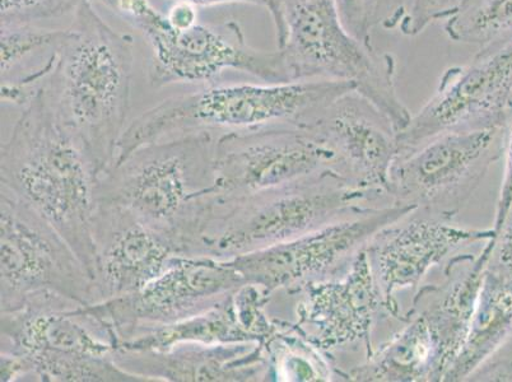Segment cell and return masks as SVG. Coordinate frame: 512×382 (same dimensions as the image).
<instances>
[{"mask_svg": "<svg viewBox=\"0 0 512 382\" xmlns=\"http://www.w3.org/2000/svg\"><path fill=\"white\" fill-rule=\"evenodd\" d=\"M133 68V37L102 20L92 0H82L40 91L100 175L113 166L127 129Z\"/></svg>", "mask_w": 512, "mask_h": 382, "instance_id": "obj_1", "label": "cell"}, {"mask_svg": "<svg viewBox=\"0 0 512 382\" xmlns=\"http://www.w3.org/2000/svg\"><path fill=\"white\" fill-rule=\"evenodd\" d=\"M0 174L3 186L64 237L95 282L93 216L100 174L40 88L23 106L11 137L2 146Z\"/></svg>", "mask_w": 512, "mask_h": 382, "instance_id": "obj_2", "label": "cell"}, {"mask_svg": "<svg viewBox=\"0 0 512 382\" xmlns=\"http://www.w3.org/2000/svg\"><path fill=\"white\" fill-rule=\"evenodd\" d=\"M392 200L356 188L334 172L248 197L199 199L184 256L230 260L272 248Z\"/></svg>", "mask_w": 512, "mask_h": 382, "instance_id": "obj_3", "label": "cell"}, {"mask_svg": "<svg viewBox=\"0 0 512 382\" xmlns=\"http://www.w3.org/2000/svg\"><path fill=\"white\" fill-rule=\"evenodd\" d=\"M352 90L356 88L351 83L334 81L208 86L190 95L165 100L133 120L120 139L113 166L136 149L174 133L309 128L334 100Z\"/></svg>", "mask_w": 512, "mask_h": 382, "instance_id": "obj_4", "label": "cell"}, {"mask_svg": "<svg viewBox=\"0 0 512 382\" xmlns=\"http://www.w3.org/2000/svg\"><path fill=\"white\" fill-rule=\"evenodd\" d=\"M271 17L291 81L351 83L398 133L407 127L412 115L395 86L393 55L349 34L334 0H273Z\"/></svg>", "mask_w": 512, "mask_h": 382, "instance_id": "obj_5", "label": "cell"}, {"mask_svg": "<svg viewBox=\"0 0 512 382\" xmlns=\"http://www.w3.org/2000/svg\"><path fill=\"white\" fill-rule=\"evenodd\" d=\"M216 143L211 132L200 130L146 144L102 172L97 202L127 209L181 255L197 200L214 184Z\"/></svg>", "mask_w": 512, "mask_h": 382, "instance_id": "obj_6", "label": "cell"}, {"mask_svg": "<svg viewBox=\"0 0 512 382\" xmlns=\"http://www.w3.org/2000/svg\"><path fill=\"white\" fill-rule=\"evenodd\" d=\"M133 29L151 49L148 79L152 87L208 85L227 71L248 74L263 83L292 82L281 50L254 49L239 22L197 23L178 30L150 0H99Z\"/></svg>", "mask_w": 512, "mask_h": 382, "instance_id": "obj_7", "label": "cell"}, {"mask_svg": "<svg viewBox=\"0 0 512 382\" xmlns=\"http://www.w3.org/2000/svg\"><path fill=\"white\" fill-rule=\"evenodd\" d=\"M0 193L2 314L44 297L96 304L95 282L71 245L13 191Z\"/></svg>", "mask_w": 512, "mask_h": 382, "instance_id": "obj_8", "label": "cell"}, {"mask_svg": "<svg viewBox=\"0 0 512 382\" xmlns=\"http://www.w3.org/2000/svg\"><path fill=\"white\" fill-rule=\"evenodd\" d=\"M506 128L444 133L398 153L390 170L389 198L455 220L493 163L504 157Z\"/></svg>", "mask_w": 512, "mask_h": 382, "instance_id": "obj_9", "label": "cell"}, {"mask_svg": "<svg viewBox=\"0 0 512 382\" xmlns=\"http://www.w3.org/2000/svg\"><path fill=\"white\" fill-rule=\"evenodd\" d=\"M244 284L228 260L176 255L165 272L142 290L85 309L118 347L148 330L203 314Z\"/></svg>", "mask_w": 512, "mask_h": 382, "instance_id": "obj_10", "label": "cell"}, {"mask_svg": "<svg viewBox=\"0 0 512 382\" xmlns=\"http://www.w3.org/2000/svg\"><path fill=\"white\" fill-rule=\"evenodd\" d=\"M413 208L398 203L370 209L360 216L319 228L295 240L230 259L244 281L271 293L299 295L309 284L347 272L372 237Z\"/></svg>", "mask_w": 512, "mask_h": 382, "instance_id": "obj_11", "label": "cell"}, {"mask_svg": "<svg viewBox=\"0 0 512 382\" xmlns=\"http://www.w3.org/2000/svg\"><path fill=\"white\" fill-rule=\"evenodd\" d=\"M511 115L512 40L446 69L434 95L398 133L399 153L444 133L507 127Z\"/></svg>", "mask_w": 512, "mask_h": 382, "instance_id": "obj_12", "label": "cell"}, {"mask_svg": "<svg viewBox=\"0 0 512 382\" xmlns=\"http://www.w3.org/2000/svg\"><path fill=\"white\" fill-rule=\"evenodd\" d=\"M333 163L332 153L310 129L235 130L217 139L214 184L204 195L244 198L334 172Z\"/></svg>", "mask_w": 512, "mask_h": 382, "instance_id": "obj_13", "label": "cell"}, {"mask_svg": "<svg viewBox=\"0 0 512 382\" xmlns=\"http://www.w3.org/2000/svg\"><path fill=\"white\" fill-rule=\"evenodd\" d=\"M493 237V228L459 226L454 220L418 209L381 228L365 250L390 318L404 320L397 300L399 292H417L431 269L445 265L468 246Z\"/></svg>", "mask_w": 512, "mask_h": 382, "instance_id": "obj_14", "label": "cell"}, {"mask_svg": "<svg viewBox=\"0 0 512 382\" xmlns=\"http://www.w3.org/2000/svg\"><path fill=\"white\" fill-rule=\"evenodd\" d=\"M402 329L360 365L337 367L338 381L444 382L462 349L465 329L439 298L417 296Z\"/></svg>", "mask_w": 512, "mask_h": 382, "instance_id": "obj_15", "label": "cell"}, {"mask_svg": "<svg viewBox=\"0 0 512 382\" xmlns=\"http://www.w3.org/2000/svg\"><path fill=\"white\" fill-rule=\"evenodd\" d=\"M299 296L292 324L329 358L361 348L370 356L376 325L390 319L366 250L343 276L309 284Z\"/></svg>", "mask_w": 512, "mask_h": 382, "instance_id": "obj_16", "label": "cell"}, {"mask_svg": "<svg viewBox=\"0 0 512 382\" xmlns=\"http://www.w3.org/2000/svg\"><path fill=\"white\" fill-rule=\"evenodd\" d=\"M307 129L332 153L335 175L367 193L392 200L388 186L399 153L398 130L379 107L357 91H348Z\"/></svg>", "mask_w": 512, "mask_h": 382, "instance_id": "obj_17", "label": "cell"}, {"mask_svg": "<svg viewBox=\"0 0 512 382\" xmlns=\"http://www.w3.org/2000/svg\"><path fill=\"white\" fill-rule=\"evenodd\" d=\"M93 241L96 304L142 290L179 255L167 237L114 204L97 202Z\"/></svg>", "mask_w": 512, "mask_h": 382, "instance_id": "obj_18", "label": "cell"}, {"mask_svg": "<svg viewBox=\"0 0 512 382\" xmlns=\"http://www.w3.org/2000/svg\"><path fill=\"white\" fill-rule=\"evenodd\" d=\"M114 360L123 370L147 382L269 381L263 344L183 343L167 351L115 348Z\"/></svg>", "mask_w": 512, "mask_h": 382, "instance_id": "obj_19", "label": "cell"}, {"mask_svg": "<svg viewBox=\"0 0 512 382\" xmlns=\"http://www.w3.org/2000/svg\"><path fill=\"white\" fill-rule=\"evenodd\" d=\"M272 295L246 283L213 309L179 323L160 326L119 344L132 351H167L183 343L241 344L267 342L277 328L265 307Z\"/></svg>", "mask_w": 512, "mask_h": 382, "instance_id": "obj_20", "label": "cell"}, {"mask_svg": "<svg viewBox=\"0 0 512 382\" xmlns=\"http://www.w3.org/2000/svg\"><path fill=\"white\" fill-rule=\"evenodd\" d=\"M2 101L26 106L53 71L67 30L37 25H2Z\"/></svg>", "mask_w": 512, "mask_h": 382, "instance_id": "obj_21", "label": "cell"}, {"mask_svg": "<svg viewBox=\"0 0 512 382\" xmlns=\"http://www.w3.org/2000/svg\"><path fill=\"white\" fill-rule=\"evenodd\" d=\"M512 339V287L484 270L467 337L444 382L469 381Z\"/></svg>", "mask_w": 512, "mask_h": 382, "instance_id": "obj_22", "label": "cell"}, {"mask_svg": "<svg viewBox=\"0 0 512 382\" xmlns=\"http://www.w3.org/2000/svg\"><path fill=\"white\" fill-rule=\"evenodd\" d=\"M277 328L263 344L269 381H338L332 358L309 342L292 323L276 320Z\"/></svg>", "mask_w": 512, "mask_h": 382, "instance_id": "obj_23", "label": "cell"}, {"mask_svg": "<svg viewBox=\"0 0 512 382\" xmlns=\"http://www.w3.org/2000/svg\"><path fill=\"white\" fill-rule=\"evenodd\" d=\"M444 29L454 43L478 49L507 43L512 40V0H464Z\"/></svg>", "mask_w": 512, "mask_h": 382, "instance_id": "obj_24", "label": "cell"}, {"mask_svg": "<svg viewBox=\"0 0 512 382\" xmlns=\"http://www.w3.org/2000/svg\"><path fill=\"white\" fill-rule=\"evenodd\" d=\"M339 16L349 34L367 46H372L376 29H399L406 17L411 0H334Z\"/></svg>", "mask_w": 512, "mask_h": 382, "instance_id": "obj_25", "label": "cell"}, {"mask_svg": "<svg viewBox=\"0 0 512 382\" xmlns=\"http://www.w3.org/2000/svg\"><path fill=\"white\" fill-rule=\"evenodd\" d=\"M82 0H2V25H36L76 11Z\"/></svg>", "mask_w": 512, "mask_h": 382, "instance_id": "obj_26", "label": "cell"}, {"mask_svg": "<svg viewBox=\"0 0 512 382\" xmlns=\"http://www.w3.org/2000/svg\"><path fill=\"white\" fill-rule=\"evenodd\" d=\"M463 3L464 0H411L399 30L409 37L420 35L434 23L449 20Z\"/></svg>", "mask_w": 512, "mask_h": 382, "instance_id": "obj_27", "label": "cell"}, {"mask_svg": "<svg viewBox=\"0 0 512 382\" xmlns=\"http://www.w3.org/2000/svg\"><path fill=\"white\" fill-rule=\"evenodd\" d=\"M491 242L487 270L512 287V207Z\"/></svg>", "mask_w": 512, "mask_h": 382, "instance_id": "obj_28", "label": "cell"}, {"mask_svg": "<svg viewBox=\"0 0 512 382\" xmlns=\"http://www.w3.org/2000/svg\"><path fill=\"white\" fill-rule=\"evenodd\" d=\"M504 177H502L500 194H498L495 221H493V231L495 234L505 221L507 213L512 207V115L507 124L505 135V149H504Z\"/></svg>", "mask_w": 512, "mask_h": 382, "instance_id": "obj_29", "label": "cell"}, {"mask_svg": "<svg viewBox=\"0 0 512 382\" xmlns=\"http://www.w3.org/2000/svg\"><path fill=\"white\" fill-rule=\"evenodd\" d=\"M166 17L170 25L178 30L189 29L199 22L198 8L186 2H175L166 13Z\"/></svg>", "mask_w": 512, "mask_h": 382, "instance_id": "obj_30", "label": "cell"}, {"mask_svg": "<svg viewBox=\"0 0 512 382\" xmlns=\"http://www.w3.org/2000/svg\"><path fill=\"white\" fill-rule=\"evenodd\" d=\"M469 381H512V361L487 362Z\"/></svg>", "mask_w": 512, "mask_h": 382, "instance_id": "obj_31", "label": "cell"}, {"mask_svg": "<svg viewBox=\"0 0 512 382\" xmlns=\"http://www.w3.org/2000/svg\"><path fill=\"white\" fill-rule=\"evenodd\" d=\"M174 2H186L197 8L222 6V4H253L264 7L269 13L273 11V0H174Z\"/></svg>", "mask_w": 512, "mask_h": 382, "instance_id": "obj_32", "label": "cell"}, {"mask_svg": "<svg viewBox=\"0 0 512 382\" xmlns=\"http://www.w3.org/2000/svg\"><path fill=\"white\" fill-rule=\"evenodd\" d=\"M273 12V11H272Z\"/></svg>", "mask_w": 512, "mask_h": 382, "instance_id": "obj_33", "label": "cell"}]
</instances>
